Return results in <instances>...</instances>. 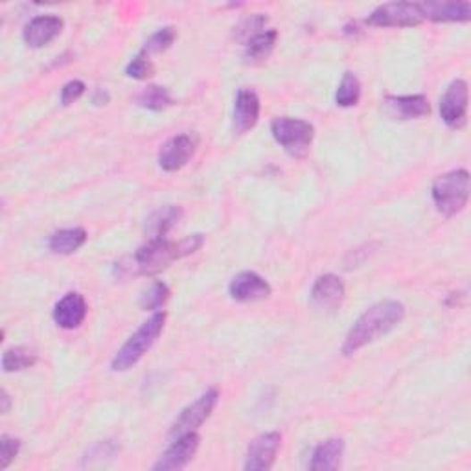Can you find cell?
I'll return each instance as SVG.
<instances>
[{
    "mask_svg": "<svg viewBox=\"0 0 471 471\" xmlns=\"http://www.w3.org/2000/svg\"><path fill=\"white\" fill-rule=\"evenodd\" d=\"M405 317V306L398 300H382L370 306L352 324L342 342V356H354L366 344L392 332Z\"/></svg>",
    "mask_w": 471,
    "mask_h": 471,
    "instance_id": "obj_1",
    "label": "cell"
},
{
    "mask_svg": "<svg viewBox=\"0 0 471 471\" xmlns=\"http://www.w3.org/2000/svg\"><path fill=\"white\" fill-rule=\"evenodd\" d=\"M166 324V311H155L153 315L140 324V328L122 344V349L114 354L111 368L114 372H125L133 368L161 337Z\"/></svg>",
    "mask_w": 471,
    "mask_h": 471,
    "instance_id": "obj_2",
    "label": "cell"
},
{
    "mask_svg": "<svg viewBox=\"0 0 471 471\" xmlns=\"http://www.w3.org/2000/svg\"><path fill=\"white\" fill-rule=\"evenodd\" d=\"M431 196L436 210L444 217L460 214L469 201V172L464 168L438 175L433 181Z\"/></svg>",
    "mask_w": 471,
    "mask_h": 471,
    "instance_id": "obj_3",
    "label": "cell"
},
{
    "mask_svg": "<svg viewBox=\"0 0 471 471\" xmlns=\"http://www.w3.org/2000/svg\"><path fill=\"white\" fill-rule=\"evenodd\" d=\"M271 135L288 155L302 159L307 155L313 139H315V128L302 118L278 116L271 122Z\"/></svg>",
    "mask_w": 471,
    "mask_h": 471,
    "instance_id": "obj_4",
    "label": "cell"
},
{
    "mask_svg": "<svg viewBox=\"0 0 471 471\" xmlns=\"http://www.w3.org/2000/svg\"><path fill=\"white\" fill-rule=\"evenodd\" d=\"M175 260H181L179 241L175 243L168 238H149L133 255V269L137 274L149 276L164 271Z\"/></svg>",
    "mask_w": 471,
    "mask_h": 471,
    "instance_id": "obj_5",
    "label": "cell"
},
{
    "mask_svg": "<svg viewBox=\"0 0 471 471\" xmlns=\"http://www.w3.org/2000/svg\"><path fill=\"white\" fill-rule=\"evenodd\" d=\"M219 398H222V394H219L215 387H212L206 392H203L198 400H194L190 405H186L181 415L177 416V420L173 422L170 434L175 438L184 433L198 431L212 416L214 409L219 403Z\"/></svg>",
    "mask_w": 471,
    "mask_h": 471,
    "instance_id": "obj_6",
    "label": "cell"
},
{
    "mask_svg": "<svg viewBox=\"0 0 471 471\" xmlns=\"http://www.w3.org/2000/svg\"><path fill=\"white\" fill-rule=\"evenodd\" d=\"M424 22L418 3H387L375 8L368 19V26L375 28H413Z\"/></svg>",
    "mask_w": 471,
    "mask_h": 471,
    "instance_id": "obj_7",
    "label": "cell"
},
{
    "mask_svg": "<svg viewBox=\"0 0 471 471\" xmlns=\"http://www.w3.org/2000/svg\"><path fill=\"white\" fill-rule=\"evenodd\" d=\"M201 446V436L198 431L175 436L172 446L159 457L151 469L153 471H175L190 464Z\"/></svg>",
    "mask_w": 471,
    "mask_h": 471,
    "instance_id": "obj_8",
    "label": "cell"
},
{
    "mask_svg": "<svg viewBox=\"0 0 471 471\" xmlns=\"http://www.w3.org/2000/svg\"><path fill=\"white\" fill-rule=\"evenodd\" d=\"M469 87L464 80H453L441 98V118L451 130H462L467 120Z\"/></svg>",
    "mask_w": 471,
    "mask_h": 471,
    "instance_id": "obj_9",
    "label": "cell"
},
{
    "mask_svg": "<svg viewBox=\"0 0 471 471\" xmlns=\"http://www.w3.org/2000/svg\"><path fill=\"white\" fill-rule=\"evenodd\" d=\"M282 446V434L278 431H267L258 434L247 448L245 471H264L271 469Z\"/></svg>",
    "mask_w": 471,
    "mask_h": 471,
    "instance_id": "obj_10",
    "label": "cell"
},
{
    "mask_svg": "<svg viewBox=\"0 0 471 471\" xmlns=\"http://www.w3.org/2000/svg\"><path fill=\"white\" fill-rule=\"evenodd\" d=\"M198 149V139L194 135H177L172 137L161 149L159 156H156V163H159L161 170L173 173L184 168L188 163H190L192 156L196 155Z\"/></svg>",
    "mask_w": 471,
    "mask_h": 471,
    "instance_id": "obj_11",
    "label": "cell"
},
{
    "mask_svg": "<svg viewBox=\"0 0 471 471\" xmlns=\"http://www.w3.org/2000/svg\"><path fill=\"white\" fill-rule=\"evenodd\" d=\"M63 28H65V21H63L59 15H54V13L38 15L24 26L22 41L29 48H36V50L45 48L55 38L61 36Z\"/></svg>",
    "mask_w": 471,
    "mask_h": 471,
    "instance_id": "obj_12",
    "label": "cell"
},
{
    "mask_svg": "<svg viewBox=\"0 0 471 471\" xmlns=\"http://www.w3.org/2000/svg\"><path fill=\"white\" fill-rule=\"evenodd\" d=\"M260 97L255 88L243 87L238 90L232 111V128L236 135H245L255 128L260 120Z\"/></svg>",
    "mask_w": 471,
    "mask_h": 471,
    "instance_id": "obj_13",
    "label": "cell"
},
{
    "mask_svg": "<svg viewBox=\"0 0 471 471\" xmlns=\"http://www.w3.org/2000/svg\"><path fill=\"white\" fill-rule=\"evenodd\" d=\"M269 282L255 271L236 274L229 284V295L236 302H258L271 297Z\"/></svg>",
    "mask_w": 471,
    "mask_h": 471,
    "instance_id": "obj_14",
    "label": "cell"
},
{
    "mask_svg": "<svg viewBox=\"0 0 471 471\" xmlns=\"http://www.w3.org/2000/svg\"><path fill=\"white\" fill-rule=\"evenodd\" d=\"M88 313L87 300L81 293L71 291L59 299L52 309V319L61 330H76L80 328Z\"/></svg>",
    "mask_w": 471,
    "mask_h": 471,
    "instance_id": "obj_15",
    "label": "cell"
},
{
    "mask_svg": "<svg viewBox=\"0 0 471 471\" xmlns=\"http://www.w3.org/2000/svg\"><path fill=\"white\" fill-rule=\"evenodd\" d=\"M344 297H347L344 282L333 273H326L319 276L311 288V304L321 311L339 309Z\"/></svg>",
    "mask_w": 471,
    "mask_h": 471,
    "instance_id": "obj_16",
    "label": "cell"
},
{
    "mask_svg": "<svg viewBox=\"0 0 471 471\" xmlns=\"http://www.w3.org/2000/svg\"><path fill=\"white\" fill-rule=\"evenodd\" d=\"M385 111L394 120H418L431 113L425 94H407V97H387Z\"/></svg>",
    "mask_w": 471,
    "mask_h": 471,
    "instance_id": "obj_17",
    "label": "cell"
},
{
    "mask_svg": "<svg viewBox=\"0 0 471 471\" xmlns=\"http://www.w3.org/2000/svg\"><path fill=\"white\" fill-rule=\"evenodd\" d=\"M424 21L467 22L471 19L469 3H418Z\"/></svg>",
    "mask_w": 471,
    "mask_h": 471,
    "instance_id": "obj_18",
    "label": "cell"
},
{
    "mask_svg": "<svg viewBox=\"0 0 471 471\" xmlns=\"http://www.w3.org/2000/svg\"><path fill=\"white\" fill-rule=\"evenodd\" d=\"M344 455V442L341 438H328L311 453L307 467L311 471H333L341 467Z\"/></svg>",
    "mask_w": 471,
    "mask_h": 471,
    "instance_id": "obj_19",
    "label": "cell"
},
{
    "mask_svg": "<svg viewBox=\"0 0 471 471\" xmlns=\"http://www.w3.org/2000/svg\"><path fill=\"white\" fill-rule=\"evenodd\" d=\"M182 208L175 205H166L163 208H156L146 219L144 231L149 238H166V234L181 222Z\"/></svg>",
    "mask_w": 471,
    "mask_h": 471,
    "instance_id": "obj_20",
    "label": "cell"
},
{
    "mask_svg": "<svg viewBox=\"0 0 471 471\" xmlns=\"http://www.w3.org/2000/svg\"><path fill=\"white\" fill-rule=\"evenodd\" d=\"M276 41H278V31L276 29H264V31H260L258 36L250 38L245 43V50H243L245 63L257 65V63L265 61L271 55V52L274 50Z\"/></svg>",
    "mask_w": 471,
    "mask_h": 471,
    "instance_id": "obj_21",
    "label": "cell"
},
{
    "mask_svg": "<svg viewBox=\"0 0 471 471\" xmlns=\"http://www.w3.org/2000/svg\"><path fill=\"white\" fill-rule=\"evenodd\" d=\"M85 241H87V231L81 227H72V229L55 231L48 240V247L52 253L67 257L80 250L85 245Z\"/></svg>",
    "mask_w": 471,
    "mask_h": 471,
    "instance_id": "obj_22",
    "label": "cell"
},
{
    "mask_svg": "<svg viewBox=\"0 0 471 471\" xmlns=\"http://www.w3.org/2000/svg\"><path fill=\"white\" fill-rule=\"evenodd\" d=\"M137 105L147 111H164L173 105V98L166 87L147 85L137 97Z\"/></svg>",
    "mask_w": 471,
    "mask_h": 471,
    "instance_id": "obj_23",
    "label": "cell"
},
{
    "mask_svg": "<svg viewBox=\"0 0 471 471\" xmlns=\"http://www.w3.org/2000/svg\"><path fill=\"white\" fill-rule=\"evenodd\" d=\"M361 100V81L354 72H344L335 92V104L339 107H356Z\"/></svg>",
    "mask_w": 471,
    "mask_h": 471,
    "instance_id": "obj_24",
    "label": "cell"
},
{
    "mask_svg": "<svg viewBox=\"0 0 471 471\" xmlns=\"http://www.w3.org/2000/svg\"><path fill=\"white\" fill-rule=\"evenodd\" d=\"M175 41H177V28L175 26H164L161 29H156L155 34H151L147 38V41L144 43V46L139 54L149 59L153 54H163L168 48H172Z\"/></svg>",
    "mask_w": 471,
    "mask_h": 471,
    "instance_id": "obj_25",
    "label": "cell"
},
{
    "mask_svg": "<svg viewBox=\"0 0 471 471\" xmlns=\"http://www.w3.org/2000/svg\"><path fill=\"white\" fill-rule=\"evenodd\" d=\"M170 288L161 280H153L140 295V307L146 311H161L170 300Z\"/></svg>",
    "mask_w": 471,
    "mask_h": 471,
    "instance_id": "obj_26",
    "label": "cell"
},
{
    "mask_svg": "<svg viewBox=\"0 0 471 471\" xmlns=\"http://www.w3.org/2000/svg\"><path fill=\"white\" fill-rule=\"evenodd\" d=\"M38 361H39V357L36 352H31L24 347H13L3 354V370L8 374L10 372H22L26 368L34 366Z\"/></svg>",
    "mask_w": 471,
    "mask_h": 471,
    "instance_id": "obj_27",
    "label": "cell"
},
{
    "mask_svg": "<svg viewBox=\"0 0 471 471\" xmlns=\"http://www.w3.org/2000/svg\"><path fill=\"white\" fill-rule=\"evenodd\" d=\"M267 22H269V17H265L264 13H255V15H248L241 19L240 24L234 28V39L247 43L250 38H255L260 34V31H264Z\"/></svg>",
    "mask_w": 471,
    "mask_h": 471,
    "instance_id": "obj_28",
    "label": "cell"
},
{
    "mask_svg": "<svg viewBox=\"0 0 471 471\" xmlns=\"http://www.w3.org/2000/svg\"><path fill=\"white\" fill-rule=\"evenodd\" d=\"M22 448V442L19 438L12 434H3L0 436V469H8L12 462L17 458L19 451Z\"/></svg>",
    "mask_w": 471,
    "mask_h": 471,
    "instance_id": "obj_29",
    "label": "cell"
},
{
    "mask_svg": "<svg viewBox=\"0 0 471 471\" xmlns=\"http://www.w3.org/2000/svg\"><path fill=\"white\" fill-rule=\"evenodd\" d=\"M125 74L133 80H147L149 76H153V65H151V59L137 54L130 63L128 67H125Z\"/></svg>",
    "mask_w": 471,
    "mask_h": 471,
    "instance_id": "obj_30",
    "label": "cell"
},
{
    "mask_svg": "<svg viewBox=\"0 0 471 471\" xmlns=\"http://www.w3.org/2000/svg\"><path fill=\"white\" fill-rule=\"evenodd\" d=\"M87 90V85L81 80H72L61 87V105L69 107L76 104Z\"/></svg>",
    "mask_w": 471,
    "mask_h": 471,
    "instance_id": "obj_31",
    "label": "cell"
},
{
    "mask_svg": "<svg viewBox=\"0 0 471 471\" xmlns=\"http://www.w3.org/2000/svg\"><path fill=\"white\" fill-rule=\"evenodd\" d=\"M203 243H205L203 234H190V236H186L184 240H181L179 241V255H181V258L198 253V250L203 247Z\"/></svg>",
    "mask_w": 471,
    "mask_h": 471,
    "instance_id": "obj_32",
    "label": "cell"
},
{
    "mask_svg": "<svg viewBox=\"0 0 471 471\" xmlns=\"http://www.w3.org/2000/svg\"><path fill=\"white\" fill-rule=\"evenodd\" d=\"M109 92L107 90H97V92H94V97H92V104L94 105H105V104H109Z\"/></svg>",
    "mask_w": 471,
    "mask_h": 471,
    "instance_id": "obj_33",
    "label": "cell"
},
{
    "mask_svg": "<svg viewBox=\"0 0 471 471\" xmlns=\"http://www.w3.org/2000/svg\"><path fill=\"white\" fill-rule=\"evenodd\" d=\"M0 403H3V405H0V413L8 415L10 413V407H12V398H10V394L6 391L0 392Z\"/></svg>",
    "mask_w": 471,
    "mask_h": 471,
    "instance_id": "obj_34",
    "label": "cell"
}]
</instances>
